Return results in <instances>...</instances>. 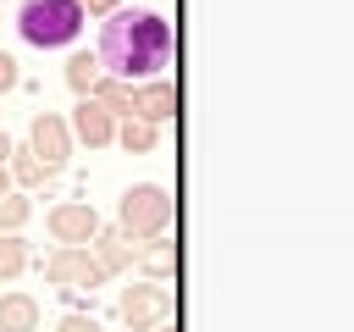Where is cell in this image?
Returning <instances> with one entry per match:
<instances>
[{"mask_svg": "<svg viewBox=\"0 0 354 332\" xmlns=\"http://www.w3.org/2000/svg\"><path fill=\"white\" fill-rule=\"evenodd\" d=\"M100 72L122 83H149L171 61V22L149 6H116L100 22Z\"/></svg>", "mask_w": 354, "mask_h": 332, "instance_id": "1", "label": "cell"}, {"mask_svg": "<svg viewBox=\"0 0 354 332\" xmlns=\"http://www.w3.org/2000/svg\"><path fill=\"white\" fill-rule=\"evenodd\" d=\"M0 194H11V172H6V160H0Z\"/></svg>", "mask_w": 354, "mask_h": 332, "instance_id": "22", "label": "cell"}, {"mask_svg": "<svg viewBox=\"0 0 354 332\" xmlns=\"http://www.w3.org/2000/svg\"><path fill=\"white\" fill-rule=\"evenodd\" d=\"M66 133H72V138H83L88 149H105V144L116 138V116H111L100 100H88V94H83V100H77V111H72V122H66Z\"/></svg>", "mask_w": 354, "mask_h": 332, "instance_id": "8", "label": "cell"}, {"mask_svg": "<svg viewBox=\"0 0 354 332\" xmlns=\"http://www.w3.org/2000/svg\"><path fill=\"white\" fill-rule=\"evenodd\" d=\"M133 116H144V122H171L177 116V83H166V77H149V83H138L133 89Z\"/></svg>", "mask_w": 354, "mask_h": 332, "instance_id": "9", "label": "cell"}, {"mask_svg": "<svg viewBox=\"0 0 354 332\" xmlns=\"http://www.w3.org/2000/svg\"><path fill=\"white\" fill-rule=\"evenodd\" d=\"M44 227H50L55 243H94V232H100L105 221H100V210H94L88 199H61V205H50Z\"/></svg>", "mask_w": 354, "mask_h": 332, "instance_id": "6", "label": "cell"}, {"mask_svg": "<svg viewBox=\"0 0 354 332\" xmlns=\"http://www.w3.org/2000/svg\"><path fill=\"white\" fill-rule=\"evenodd\" d=\"M6 172H11V183H22V188H39V183L50 177V172H44L28 149H11V155H6Z\"/></svg>", "mask_w": 354, "mask_h": 332, "instance_id": "16", "label": "cell"}, {"mask_svg": "<svg viewBox=\"0 0 354 332\" xmlns=\"http://www.w3.org/2000/svg\"><path fill=\"white\" fill-rule=\"evenodd\" d=\"M149 332H177V321H160V326H149Z\"/></svg>", "mask_w": 354, "mask_h": 332, "instance_id": "23", "label": "cell"}, {"mask_svg": "<svg viewBox=\"0 0 354 332\" xmlns=\"http://www.w3.org/2000/svg\"><path fill=\"white\" fill-rule=\"evenodd\" d=\"M111 144H122L127 155H149V149L160 144V127L144 122V116H116V138H111Z\"/></svg>", "mask_w": 354, "mask_h": 332, "instance_id": "13", "label": "cell"}, {"mask_svg": "<svg viewBox=\"0 0 354 332\" xmlns=\"http://www.w3.org/2000/svg\"><path fill=\"white\" fill-rule=\"evenodd\" d=\"M22 266H28V243H22L17 232H0V282H6V277H17Z\"/></svg>", "mask_w": 354, "mask_h": 332, "instance_id": "17", "label": "cell"}, {"mask_svg": "<svg viewBox=\"0 0 354 332\" xmlns=\"http://www.w3.org/2000/svg\"><path fill=\"white\" fill-rule=\"evenodd\" d=\"M11 89H17V55L0 50V94H11Z\"/></svg>", "mask_w": 354, "mask_h": 332, "instance_id": "20", "label": "cell"}, {"mask_svg": "<svg viewBox=\"0 0 354 332\" xmlns=\"http://www.w3.org/2000/svg\"><path fill=\"white\" fill-rule=\"evenodd\" d=\"M61 332H105L94 315H83V310H72V315H61Z\"/></svg>", "mask_w": 354, "mask_h": 332, "instance_id": "19", "label": "cell"}, {"mask_svg": "<svg viewBox=\"0 0 354 332\" xmlns=\"http://www.w3.org/2000/svg\"><path fill=\"white\" fill-rule=\"evenodd\" d=\"M6 155H11V138H6V133H0V160H6Z\"/></svg>", "mask_w": 354, "mask_h": 332, "instance_id": "24", "label": "cell"}, {"mask_svg": "<svg viewBox=\"0 0 354 332\" xmlns=\"http://www.w3.org/2000/svg\"><path fill=\"white\" fill-rule=\"evenodd\" d=\"M94 83H100V55H94V50H77V55L66 61V89H72V94L83 100V94H88Z\"/></svg>", "mask_w": 354, "mask_h": 332, "instance_id": "15", "label": "cell"}, {"mask_svg": "<svg viewBox=\"0 0 354 332\" xmlns=\"http://www.w3.org/2000/svg\"><path fill=\"white\" fill-rule=\"evenodd\" d=\"M0 332H39V299L33 293H0Z\"/></svg>", "mask_w": 354, "mask_h": 332, "instance_id": "12", "label": "cell"}, {"mask_svg": "<svg viewBox=\"0 0 354 332\" xmlns=\"http://www.w3.org/2000/svg\"><path fill=\"white\" fill-rule=\"evenodd\" d=\"M28 155H33L44 172H61V166H66L72 133H66V122H61L55 111H39V116H33V127H28Z\"/></svg>", "mask_w": 354, "mask_h": 332, "instance_id": "5", "label": "cell"}, {"mask_svg": "<svg viewBox=\"0 0 354 332\" xmlns=\"http://www.w3.org/2000/svg\"><path fill=\"white\" fill-rule=\"evenodd\" d=\"M28 216H33V205L22 194H0V232H17Z\"/></svg>", "mask_w": 354, "mask_h": 332, "instance_id": "18", "label": "cell"}, {"mask_svg": "<svg viewBox=\"0 0 354 332\" xmlns=\"http://www.w3.org/2000/svg\"><path fill=\"white\" fill-rule=\"evenodd\" d=\"M77 6H83V17H111L122 0H77Z\"/></svg>", "mask_w": 354, "mask_h": 332, "instance_id": "21", "label": "cell"}, {"mask_svg": "<svg viewBox=\"0 0 354 332\" xmlns=\"http://www.w3.org/2000/svg\"><path fill=\"white\" fill-rule=\"evenodd\" d=\"M166 227H171V194L160 183H133L116 205V232L144 243V238H166Z\"/></svg>", "mask_w": 354, "mask_h": 332, "instance_id": "3", "label": "cell"}, {"mask_svg": "<svg viewBox=\"0 0 354 332\" xmlns=\"http://www.w3.org/2000/svg\"><path fill=\"white\" fill-rule=\"evenodd\" d=\"M133 260H138V271H144L149 282L177 277V243H171V238H144V243L133 249Z\"/></svg>", "mask_w": 354, "mask_h": 332, "instance_id": "11", "label": "cell"}, {"mask_svg": "<svg viewBox=\"0 0 354 332\" xmlns=\"http://www.w3.org/2000/svg\"><path fill=\"white\" fill-rule=\"evenodd\" d=\"M133 249H138V243H133V238H122L116 227H100V232H94V243H88V255L100 260V271H105V277L127 271V266H133Z\"/></svg>", "mask_w": 354, "mask_h": 332, "instance_id": "10", "label": "cell"}, {"mask_svg": "<svg viewBox=\"0 0 354 332\" xmlns=\"http://www.w3.org/2000/svg\"><path fill=\"white\" fill-rule=\"evenodd\" d=\"M171 310H177V299H171L160 282H138V288L122 293V321H127L133 332H149V326L171 321Z\"/></svg>", "mask_w": 354, "mask_h": 332, "instance_id": "7", "label": "cell"}, {"mask_svg": "<svg viewBox=\"0 0 354 332\" xmlns=\"http://www.w3.org/2000/svg\"><path fill=\"white\" fill-rule=\"evenodd\" d=\"M44 282H55V288H100L105 271H100V260L88 255V243H61V249L44 260Z\"/></svg>", "mask_w": 354, "mask_h": 332, "instance_id": "4", "label": "cell"}, {"mask_svg": "<svg viewBox=\"0 0 354 332\" xmlns=\"http://www.w3.org/2000/svg\"><path fill=\"white\" fill-rule=\"evenodd\" d=\"M88 100H100L111 116H133V83H122V77H105L100 72V83L88 89Z\"/></svg>", "mask_w": 354, "mask_h": 332, "instance_id": "14", "label": "cell"}, {"mask_svg": "<svg viewBox=\"0 0 354 332\" xmlns=\"http://www.w3.org/2000/svg\"><path fill=\"white\" fill-rule=\"evenodd\" d=\"M17 33L33 50H61L83 33V6L77 0H22L17 6Z\"/></svg>", "mask_w": 354, "mask_h": 332, "instance_id": "2", "label": "cell"}]
</instances>
